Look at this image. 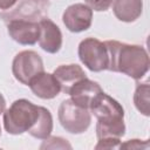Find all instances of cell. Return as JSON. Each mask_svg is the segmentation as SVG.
<instances>
[{
  "mask_svg": "<svg viewBox=\"0 0 150 150\" xmlns=\"http://www.w3.org/2000/svg\"><path fill=\"white\" fill-rule=\"evenodd\" d=\"M104 43L109 56L107 70L122 73L134 80H141L148 73L150 61L143 46L129 45L116 40H108Z\"/></svg>",
  "mask_w": 150,
  "mask_h": 150,
  "instance_id": "obj_1",
  "label": "cell"
},
{
  "mask_svg": "<svg viewBox=\"0 0 150 150\" xmlns=\"http://www.w3.org/2000/svg\"><path fill=\"white\" fill-rule=\"evenodd\" d=\"M18 0H0V9L2 11H7L11 7H13L15 5Z\"/></svg>",
  "mask_w": 150,
  "mask_h": 150,
  "instance_id": "obj_21",
  "label": "cell"
},
{
  "mask_svg": "<svg viewBox=\"0 0 150 150\" xmlns=\"http://www.w3.org/2000/svg\"><path fill=\"white\" fill-rule=\"evenodd\" d=\"M148 146H149V142L141 139H129L125 143L120 144V149H142Z\"/></svg>",
  "mask_w": 150,
  "mask_h": 150,
  "instance_id": "obj_20",
  "label": "cell"
},
{
  "mask_svg": "<svg viewBox=\"0 0 150 150\" xmlns=\"http://www.w3.org/2000/svg\"><path fill=\"white\" fill-rule=\"evenodd\" d=\"M6 109V100L4 97V95L0 93V114H2Z\"/></svg>",
  "mask_w": 150,
  "mask_h": 150,
  "instance_id": "obj_22",
  "label": "cell"
},
{
  "mask_svg": "<svg viewBox=\"0 0 150 150\" xmlns=\"http://www.w3.org/2000/svg\"><path fill=\"white\" fill-rule=\"evenodd\" d=\"M39 26L40 35L38 41L40 47L49 54L57 53L62 47V33L59 26L48 18L40 20Z\"/></svg>",
  "mask_w": 150,
  "mask_h": 150,
  "instance_id": "obj_11",
  "label": "cell"
},
{
  "mask_svg": "<svg viewBox=\"0 0 150 150\" xmlns=\"http://www.w3.org/2000/svg\"><path fill=\"white\" fill-rule=\"evenodd\" d=\"M54 76L57 79V81L61 84V91L64 94H68L69 89L80 80L87 77L84 70L81 68V66L76 63L70 64H61L54 70Z\"/></svg>",
  "mask_w": 150,
  "mask_h": 150,
  "instance_id": "obj_13",
  "label": "cell"
},
{
  "mask_svg": "<svg viewBox=\"0 0 150 150\" xmlns=\"http://www.w3.org/2000/svg\"><path fill=\"white\" fill-rule=\"evenodd\" d=\"M121 138H101L98 139L95 149H118Z\"/></svg>",
  "mask_w": 150,
  "mask_h": 150,
  "instance_id": "obj_19",
  "label": "cell"
},
{
  "mask_svg": "<svg viewBox=\"0 0 150 150\" xmlns=\"http://www.w3.org/2000/svg\"><path fill=\"white\" fill-rule=\"evenodd\" d=\"M86 5L96 12H105L110 8L114 0H84Z\"/></svg>",
  "mask_w": 150,
  "mask_h": 150,
  "instance_id": "obj_18",
  "label": "cell"
},
{
  "mask_svg": "<svg viewBox=\"0 0 150 150\" xmlns=\"http://www.w3.org/2000/svg\"><path fill=\"white\" fill-rule=\"evenodd\" d=\"M0 136H1V127H0Z\"/></svg>",
  "mask_w": 150,
  "mask_h": 150,
  "instance_id": "obj_23",
  "label": "cell"
},
{
  "mask_svg": "<svg viewBox=\"0 0 150 150\" xmlns=\"http://www.w3.org/2000/svg\"><path fill=\"white\" fill-rule=\"evenodd\" d=\"M102 93L103 90L97 82L89 80L88 77H84L79 82H76L69 89L68 95H70L71 101L79 104L80 107L89 109L94 103V101Z\"/></svg>",
  "mask_w": 150,
  "mask_h": 150,
  "instance_id": "obj_9",
  "label": "cell"
},
{
  "mask_svg": "<svg viewBox=\"0 0 150 150\" xmlns=\"http://www.w3.org/2000/svg\"><path fill=\"white\" fill-rule=\"evenodd\" d=\"M40 115V105L26 98L15 100L4 111V128L11 135H21L35 124Z\"/></svg>",
  "mask_w": 150,
  "mask_h": 150,
  "instance_id": "obj_3",
  "label": "cell"
},
{
  "mask_svg": "<svg viewBox=\"0 0 150 150\" xmlns=\"http://www.w3.org/2000/svg\"><path fill=\"white\" fill-rule=\"evenodd\" d=\"M29 88L34 95L42 100H52L61 91V84L54 74L42 71L29 82Z\"/></svg>",
  "mask_w": 150,
  "mask_h": 150,
  "instance_id": "obj_12",
  "label": "cell"
},
{
  "mask_svg": "<svg viewBox=\"0 0 150 150\" xmlns=\"http://www.w3.org/2000/svg\"><path fill=\"white\" fill-rule=\"evenodd\" d=\"M71 149V145L67 142V139L62 138V137H56V136H53V137H48L45 139L43 144L40 146V149Z\"/></svg>",
  "mask_w": 150,
  "mask_h": 150,
  "instance_id": "obj_17",
  "label": "cell"
},
{
  "mask_svg": "<svg viewBox=\"0 0 150 150\" xmlns=\"http://www.w3.org/2000/svg\"><path fill=\"white\" fill-rule=\"evenodd\" d=\"M59 122L62 128L74 135L83 134L88 130L91 123V112L89 109L80 107L71 98L61 102L57 111Z\"/></svg>",
  "mask_w": 150,
  "mask_h": 150,
  "instance_id": "obj_4",
  "label": "cell"
},
{
  "mask_svg": "<svg viewBox=\"0 0 150 150\" xmlns=\"http://www.w3.org/2000/svg\"><path fill=\"white\" fill-rule=\"evenodd\" d=\"M53 131V116L50 111L40 105V115L35 124L28 130V134L38 139H46Z\"/></svg>",
  "mask_w": 150,
  "mask_h": 150,
  "instance_id": "obj_15",
  "label": "cell"
},
{
  "mask_svg": "<svg viewBox=\"0 0 150 150\" xmlns=\"http://www.w3.org/2000/svg\"><path fill=\"white\" fill-rule=\"evenodd\" d=\"M149 91L150 87L148 82L145 83H137L135 94H134V104L136 109L144 116H149Z\"/></svg>",
  "mask_w": 150,
  "mask_h": 150,
  "instance_id": "obj_16",
  "label": "cell"
},
{
  "mask_svg": "<svg viewBox=\"0 0 150 150\" xmlns=\"http://www.w3.org/2000/svg\"><path fill=\"white\" fill-rule=\"evenodd\" d=\"M89 111L96 117V137L122 138L125 135L124 109L115 98L104 91L94 101Z\"/></svg>",
  "mask_w": 150,
  "mask_h": 150,
  "instance_id": "obj_2",
  "label": "cell"
},
{
  "mask_svg": "<svg viewBox=\"0 0 150 150\" xmlns=\"http://www.w3.org/2000/svg\"><path fill=\"white\" fill-rule=\"evenodd\" d=\"M7 32L9 36L18 43L23 46L35 45L40 35L39 22L25 21V20H13L6 23Z\"/></svg>",
  "mask_w": 150,
  "mask_h": 150,
  "instance_id": "obj_10",
  "label": "cell"
},
{
  "mask_svg": "<svg viewBox=\"0 0 150 150\" xmlns=\"http://www.w3.org/2000/svg\"><path fill=\"white\" fill-rule=\"evenodd\" d=\"M62 21L69 32L81 33L90 28L93 21V11L86 4L70 5L64 9Z\"/></svg>",
  "mask_w": 150,
  "mask_h": 150,
  "instance_id": "obj_8",
  "label": "cell"
},
{
  "mask_svg": "<svg viewBox=\"0 0 150 150\" xmlns=\"http://www.w3.org/2000/svg\"><path fill=\"white\" fill-rule=\"evenodd\" d=\"M48 0H18L13 7L0 12V18L5 23L13 20H25L39 22L48 18Z\"/></svg>",
  "mask_w": 150,
  "mask_h": 150,
  "instance_id": "obj_5",
  "label": "cell"
},
{
  "mask_svg": "<svg viewBox=\"0 0 150 150\" xmlns=\"http://www.w3.org/2000/svg\"><path fill=\"white\" fill-rule=\"evenodd\" d=\"M112 12L122 22L136 21L143 12L142 0H114Z\"/></svg>",
  "mask_w": 150,
  "mask_h": 150,
  "instance_id": "obj_14",
  "label": "cell"
},
{
  "mask_svg": "<svg viewBox=\"0 0 150 150\" xmlns=\"http://www.w3.org/2000/svg\"><path fill=\"white\" fill-rule=\"evenodd\" d=\"M80 61L91 71L107 70L109 64V56L105 43L95 38H87L82 40L77 49Z\"/></svg>",
  "mask_w": 150,
  "mask_h": 150,
  "instance_id": "obj_6",
  "label": "cell"
},
{
  "mask_svg": "<svg viewBox=\"0 0 150 150\" xmlns=\"http://www.w3.org/2000/svg\"><path fill=\"white\" fill-rule=\"evenodd\" d=\"M45 71L41 56L34 50H22L18 53L12 62V73L16 81L28 86L32 79Z\"/></svg>",
  "mask_w": 150,
  "mask_h": 150,
  "instance_id": "obj_7",
  "label": "cell"
}]
</instances>
